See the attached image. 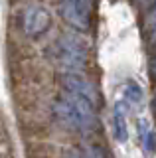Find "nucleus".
<instances>
[{
    "label": "nucleus",
    "instance_id": "nucleus-1",
    "mask_svg": "<svg viewBox=\"0 0 156 158\" xmlns=\"http://www.w3.org/2000/svg\"><path fill=\"white\" fill-rule=\"evenodd\" d=\"M53 115L63 127L73 131H89L95 127V107L89 101L65 93L53 105Z\"/></svg>",
    "mask_w": 156,
    "mask_h": 158
},
{
    "label": "nucleus",
    "instance_id": "nucleus-2",
    "mask_svg": "<svg viewBox=\"0 0 156 158\" xmlns=\"http://www.w3.org/2000/svg\"><path fill=\"white\" fill-rule=\"evenodd\" d=\"M53 59L60 63L67 73H77L85 67L87 63V48L79 38L71 34H63L55 42L53 48Z\"/></svg>",
    "mask_w": 156,
    "mask_h": 158
},
{
    "label": "nucleus",
    "instance_id": "nucleus-3",
    "mask_svg": "<svg viewBox=\"0 0 156 158\" xmlns=\"http://www.w3.org/2000/svg\"><path fill=\"white\" fill-rule=\"evenodd\" d=\"M60 14L71 28L89 32L91 28V4L81 0H60Z\"/></svg>",
    "mask_w": 156,
    "mask_h": 158
},
{
    "label": "nucleus",
    "instance_id": "nucleus-4",
    "mask_svg": "<svg viewBox=\"0 0 156 158\" xmlns=\"http://www.w3.org/2000/svg\"><path fill=\"white\" fill-rule=\"evenodd\" d=\"M51 26V16L47 12V8H43L42 4H32L24 10L22 16V30L26 32V36L30 38H40L42 34H46Z\"/></svg>",
    "mask_w": 156,
    "mask_h": 158
},
{
    "label": "nucleus",
    "instance_id": "nucleus-5",
    "mask_svg": "<svg viewBox=\"0 0 156 158\" xmlns=\"http://www.w3.org/2000/svg\"><path fill=\"white\" fill-rule=\"evenodd\" d=\"M63 87L69 95H75V97H81L85 101H89L93 107L99 105V91L89 79L77 75V73H65L63 75Z\"/></svg>",
    "mask_w": 156,
    "mask_h": 158
},
{
    "label": "nucleus",
    "instance_id": "nucleus-6",
    "mask_svg": "<svg viewBox=\"0 0 156 158\" xmlns=\"http://www.w3.org/2000/svg\"><path fill=\"white\" fill-rule=\"evenodd\" d=\"M129 113H130V105L126 101H119L113 109V128H115V136L117 140H126L129 136Z\"/></svg>",
    "mask_w": 156,
    "mask_h": 158
},
{
    "label": "nucleus",
    "instance_id": "nucleus-7",
    "mask_svg": "<svg viewBox=\"0 0 156 158\" xmlns=\"http://www.w3.org/2000/svg\"><path fill=\"white\" fill-rule=\"evenodd\" d=\"M138 138H140V144L146 152H154V144H156V138H154V131H152V125L148 123V118H138Z\"/></svg>",
    "mask_w": 156,
    "mask_h": 158
},
{
    "label": "nucleus",
    "instance_id": "nucleus-8",
    "mask_svg": "<svg viewBox=\"0 0 156 158\" xmlns=\"http://www.w3.org/2000/svg\"><path fill=\"white\" fill-rule=\"evenodd\" d=\"M125 101L129 103H140V87L136 83H129L125 87Z\"/></svg>",
    "mask_w": 156,
    "mask_h": 158
},
{
    "label": "nucleus",
    "instance_id": "nucleus-9",
    "mask_svg": "<svg viewBox=\"0 0 156 158\" xmlns=\"http://www.w3.org/2000/svg\"><path fill=\"white\" fill-rule=\"evenodd\" d=\"M146 30L152 42H156V4L148 10V20H146Z\"/></svg>",
    "mask_w": 156,
    "mask_h": 158
},
{
    "label": "nucleus",
    "instance_id": "nucleus-10",
    "mask_svg": "<svg viewBox=\"0 0 156 158\" xmlns=\"http://www.w3.org/2000/svg\"><path fill=\"white\" fill-rule=\"evenodd\" d=\"M85 156L87 158H107L105 152L101 150V148H97V146H89V148H87V152H85Z\"/></svg>",
    "mask_w": 156,
    "mask_h": 158
},
{
    "label": "nucleus",
    "instance_id": "nucleus-11",
    "mask_svg": "<svg viewBox=\"0 0 156 158\" xmlns=\"http://www.w3.org/2000/svg\"><path fill=\"white\" fill-rule=\"evenodd\" d=\"M136 4H138L142 10H146V12H148V10L156 4V0H136Z\"/></svg>",
    "mask_w": 156,
    "mask_h": 158
},
{
    "label": "nucleus",
    "instance_id": "nucleus-12",
    "mask_svg": "<svg viewBox=\"0 0 156 158\" xmlns=\"http://www.w3.org/2000/svg\"><path fill=\"white\" fill-rule=\"evenodd\" d=\"M65 158H87L85 154H81V152H69Z\"/></svg>",
    "mask_w": 156,
    "mask_h": 158
},
{
    "label": "nucleus",
    "instance_id": "nucleus-13",
    "mask_svg": "<svg viewBox=\"0 0 156 158\" xmlns=\"http://www.w3.org/2000/svg\"><path fill=\"white\" fill-rule=\"evenodd\" d=\"M150 71H152V75H154V79H156V57L152 59V65H150Z\"/></svg>",
    "mask_w": 156,
    "mask_h": 158
},
{
    "label": "nucleus",
    "instance_id": "nucleus-14",
    "mask_svg": "<svg viewBox=\"0 0 156 158\" xmlns=\"http://www.w3.org/2000/svg\"><path fill=\"white\" fill-rule=\"evenodd\" d=\"M81 2H87V4H91V0H81Z\"/></svg>",
    "mask_w": 156,
    "mask_h": 158
},
{
    "label": "nucleus",
    "instance_id": "nucleus-15",
    "mask_svg": "<svg viewBox=\"0 0 156 158\" xmlns=\"http://www.w3.org/2000/svg\"><path fill=\"white\" fill-rule=\"evenodd\" d=\"M154 113H156V99H154Z\"/></svg>",
    "mask_w": 156,
    "mask_h": 158
}]
</instances>
